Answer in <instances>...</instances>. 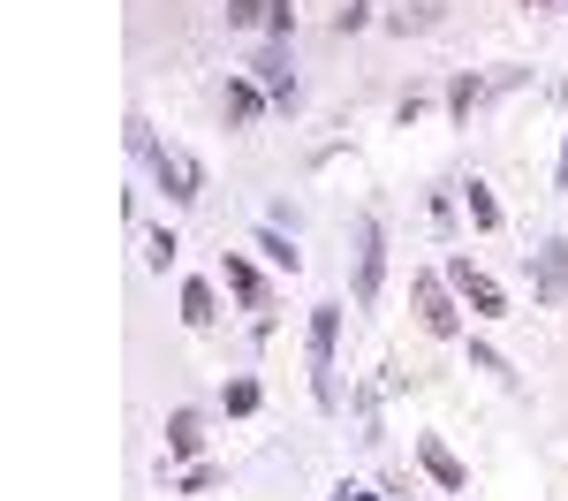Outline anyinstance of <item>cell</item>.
<instances>
[{
	"label": "cell",
	"instance_id": "6da1fadb",
	"mask_svg": "<svg viewBox=\"0 0 568 501\" xmlns=\"http://www.w3.org/2000/svg\"><path fill=\"white\" fill-rule=\"evenodd\" d=\"M334 334H342V304H311V395H318V410L342 403V388H334Z\"/></svg>",
	"mask_w": 568,
	"mask_h": 501
},
{
	"label": "cell",
	"instance_id": "7a4b0ae2",
	"mask_svg": "<svg viewBox=\"0 0 568 501\" xmlns=\"http://www.w3.org/2000/svg\"><path fill=\"white\" fill-rule=\"evenodd\" d=\"M409 312H417V327L439 334V342L463 327V312H455V297H447V281H439V273H417V281H409Z\"/></svg>",
	"mask_w": 568,
	"mask_h": 501
},
{
	"label": "cell",
	"instance_id": "3957f363",
	"mask_svg": "<svg viewBox=\"0 0 568 501\" xmlns=\"http://www.w3.org/2000/svg\"><path fill=\"white\" fill-rule=\"evenodd\" d=\"M152 176H160V190H168L175 206H197V190H205V168H197L182 144H160V152H152Z\"/></svg>",
	"mask_w": 568,
	"mask_h": 501
},
{
	"label": "cell",
	"instance_id": "277c9868",
	"mask_svg": "<svg viewBox=\"0 0 568 501\" xmlns=\"http://www.w3.org/2000/svg\"><path fill=\"white\" fill-rule=\"evenodd\" d=\"M530 289H538V304H568V236L530 251Z\"/></svg>",
	"mask_w": 568,
	"mask_h": 501
},
{
	"label": "cell",
	"instance_id": "5b68a950",
	"mask_svg": "<svg viewBox=\"0 0 568 501\" xmlns=\"http://www.w3.org/2000/svg\"><path fill=\"white\" fill-rule=\"evenodd\" d=\"M379 273H387L379 221H356V304H379Z\"/></svg>",
	"mask_w": 568,
	"mask_h": 501
},
{
	"label": "cell",
	"instance_id": "8992f818",
	"mask_svg": "<svg viewBox=\"0 0 568 501\" xmlns=\"http://www.w3.org/2000/svg\"><path fill=\"white\" fill-rule=\"evenodd\" d=\"M447 281L463 289V304H470L478 319H500V312H508V297H500V281H493L485 267H470V259H455V267H447Z\"/></svg>",
	"mask_w": 568,
	"mask_h": 501
},
{
	"label": "cell",
	"instance_id": "52a82bcc",
	"mask_svg": "<svg viewBox=\"0 0 568 501\" xmlns=\"http://www.w3.org/2000/svg\"><path fill=\"white\" fill-rule=\"evenodd\" d=\"M417 455H425V471H433V479L447 487V494H463V487H470V471H463V455L447 449L439 433H425V441H417Z\"/></svg>",
	"mask_w": 568,
	"mask_h": 501
},
{
	"label": "cell",
	"instance_id": "ba28073f",
	"mask_svg": "<svg viewBox=\"0 0 568 501\" xmlns=\"http://www.w3.org/2000/svg\"><path fill=\"white\" fill-rule=\"evenodd\" d=\"M213 319H220L213 281H182V327H213Z\"/></svg>",
	"mask_w": 568,
	"mask_h": 501
},
{
	"label": "cell",
	"instance_id": "9c48e42d",
	"mask_svg": "<svg viewBox=\"0 0 568 501\" xmlns=\"http://www.w3.org/2000/svg\"><path fill=\"white\" fill-rule=\"evenodd\" d=\"M220 273H227V289H235L251 312H265V281H258V267H251V259H220Z\"/></svg>",
	"mask_w": 568,
	"mask_h": 501
},
{
	"label": "cell",
	"instance_id": "30bf717a",
	"mask_svg": "<svg viewBox=\"0 0 568 501\" xmlns=\"http://www.w3.org/2000/svg\"><path fill=\"white\" fill-rule=\"evenodd\" d=\"M168 449H175V455L205 449V418H197V410H175V418H168Z\"/></svg>",
	"mask_w": 568,
	"mask_h": 501
},
{
	"label": "cell",
	"instance_id": "8fae6325",
	"mask_svg": "<svg viewBox=\"0 0 568 501\" xmlns=\"http://www.w3.org/2000/svg\"><path fill=\"white\" fill-rule=\"evenodd\" d=\"M251 69L265 77V91H273V99H288V91H296V84H288V53H281V46H265V53L251 61Z\"/></svg>",
	"mask_w": 568,
	"mask_h": 501
},
{
	"label": "cell",
	"instance_id": "7c38bea8",
	"mask_svg": "<svg viewBox=\"0 0 568 501\" xmlns=\"http://www.w3.org/2000/svg\"><path fill=\"white\" fill-rule=\"evenodd\" d=\"M258 114H265L258 84H227V122H258Z\"/></svg>",
	"mask_w": 568,
	"mask_h": 501
},
{
	"label": "cell",
	"instance_id": "4fadbf2b",
	"mask_svg": "<svg viewBox=\"0 0 568 501\" xmlns=\"http://www.w3.org/2000/svg\"><path fill=\"white\" fill-rule=\"evenodd\" d=\"M463 198H470V221L478 228H500V198H493L485 182H463Z\"/></svg>",
	"mask_w": 568,
	"mask_h": 501
},
{
	"label": "cell",
	"instance_id": "5bb4252c",
	"mask_svg": "<svg viewBox=\"0 0 568 501\" xmlns=\"http://www.w3.org/2000/svg\"><path fill=\"white\" fill-rule=\"evenodd\" d=\"M478 99H485V84H478V77H463V84L447 91V114H470V107H478Z\"/></svg>",
	"mask_w": 568,
	"mask_h": 501
},
{
	"label": "cell",
	"instance_id": "9a60e30c",
	"mask_svg": "<svg viewBox=\"0 0 568 501\" xmlns=\"http://www.w3.org/2000/svg\"><path fill=\"white\" fill-rule=\"evenodd\" d=\"M227 410H235V418L258 410V380H227Z\"/></svg>",
	"mask_w": 568,
	"mask_h": 501
},
{
	"label": "cell",
	"instance_id": "2e32d148",
	"mask_svg": "<svg viewBox=\"0 0 568 501\" xmlns=\"http://www.w3.org/2000/svg\"><path fill=\"white\" fill-rule=\"evenodd\" d=\"M470 358H478V372H493L500 388H516V372H508V358H500V350H470Z\"/></svg>",
	"mask_w": 568,
	"mask_h": 501
},
{
	"label": "cell",
	"instance_id": "e0dca14e",
	"mask_svg": "<svg viewBox=\"0 0 568 501\" xmlns=\"http://www.w3.org/2000/svg\"><path fill=\"white\" fill-rule=\"evenodd\" d=\"M265 23H273V39H288V31H296V8H288V0H265Z\"/></svg>",
	"mask_w": 568,
	"mask_h": 501
},
{
	"label": "cell",
	"instance_id": "ac0fdd59",
	"mask_svg": "<svg viewBox=\"0 0 568 501\" xmlns=\"http://www.w3.org/2000/svg\"><path fill=\"white\" fill-rule=\"evenodd\" d=\"M258 8H265V0H227V23H251Z\"/></svg>",
	"mask_w": 568,
	"mask_h": 501
},
{
	"label": "cell",
	"instance_id": "d6986e66",
	"mask_svg": "<svg viewBox=\"0 0 568 501\" xmlns=\"http://www.w3.org/2000/svg\"><path fill=\"white\" fill-rule=\"evenodd\" d=\"M561 190H568V144H561Z\"/></svg>",
	"mask_w": 568,
	"mask_h": 501
},
{
	"label": "cell",
	"instance_id": "ffe728a7",
	"mask_svg": "<svg viewBox=\"0 0 568 501\" xmlns=\"http://www.w3.org/2000/svg\"><path fill=\"white\" fill-rule=\"evenodd\" d=\"M524 8H554V0H524Z\"/></svg>",
	"mask_w": 568,
	"mask_h": 501
}]
</instances>
